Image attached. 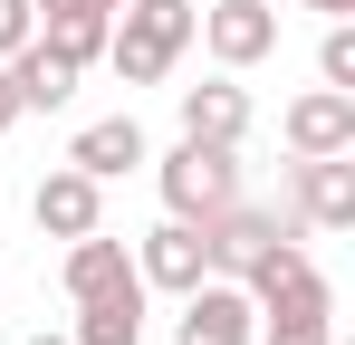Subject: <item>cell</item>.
<instances>
[{"label": "cell", "instance_id": "cell-19", "mask_svg": "<svg viewBox=\"0 0 355 345\" xmlns=\"http://www.w3.org/2000/svg\"><path fill=\"white\" fill-rule=\"evenodd\" d=\"M29 29H39V10H29V0H0V57L19 48V39H29Z\"/></svg>", "mask_w": 355, "mask_h": 345}, {"label": "cell", "instance_id": "cell-10", "mask_svg": "<svg viewBox=\"0 0 355 345\" xmlns=\"http://www.w3.org/2000/svg\"><path fill=\"white\" fill-rule=\"evenodd\" d=\"M288 144L297 154H355V96L346 87H307L288 106Z\"/></svg>", "mask_w": 355, "mask_h": 345}, {"label": "cell", "instance_id": "cell-18", "mask_svg": "<svg viewBox=\"0 0 355 345\" xmlns=\"http://www.w3.org/2000/svg\"><path fill=\"white\" fill-rule=\"evenodd\" d=\"M250 345H336V336H327V317H269V336Z\"/></svg>", "mask_w": 355, "mask_h": 345}, {"label": "cell", "instance_id": "cell-11", "mask_svg": "<svg viewBox=\"0 0 355 345\" xmlns=\"http://www.w3.org/2000/svg\"><path fill=\"white\" fill-rule=\"evenodd\" d=\"M10 87H19V115H49V106H67L77 96V67H67L58 48H39V29L10 48Z\"/></svg>", "mask_w": 355, "mask_h": 345}, {"label": "cell", "instance_id": "cell-15", "mask_svg": "<svg viewBox=\"0 0 355 345\" xmlns=\"http://www.w3.org/2000/svg\"><path fill=\"white\" fill-rule=\"evenodd\" d=\"M67 297H106V288L135 278V259H125V240H106V230H87V240H67Z\"/></svg>", "mask_w": 355, "mask_h": 345}, {"label": "cell", "instance_id": "cell-14", "mask_svg": "<svg viewBox=\"0 0 355 345\" xmlns=\"http://www.w3.org/2000/svg\"><path fill=\"white\" fill-rule=\"evenodd\" d=\"M182 134H202V144H240V134H250V96H240L231 77L182 87Z\"/></svg>", "mask_w": 355, "mask_h": 345}, {"label": "cell", "instance_id": "cell-24", "mask_svg": "<svg viewBox=\"0 0 355 345\" xmlns=\"http://www.w3.org/2000/svg\"><path fill=\"white\" fill-rule=\"evenodd\" d=\"M96 10H106V19H116V10H125V0H96Z\"/></svg>", "mask_w": 355, "mask_h": 345}, {"label": "cell", "instance_id": "cell-22", "mask_svg": "<svg viewBox=\"0 0 355 345\" xmlns=\"http://www.w3.org/2000/svg\"><path fill=\"white\" fill-rule=\"evenodd\" d=\"M297 10H327V19H346V10H355V0H297Z\"/></svg>", "mask_w": 355, "mask_h": 345}, {"label": "cell", "instance_id": "cell-6", "mask_svg": "<svg viewBox=\"0 0 355 345\" xmlns=\"http://www.w3.org/2000/svg\"><path fill=\"white\" fill-rule=\"evenodd\" d=\"M29 211H39L49 240H87V230H106V182H96V172H77V163H58L39 192H29Z\"/></svg>", "mask_w": 355, "mask_h": 345}, {"label": "cell", "instance_id": "cell-3", "mask_svg": "<svg viewBox=\"0 0 355 345\" xmlns=\"http://www.w3.org/2000/svg\"><path fill=\"white\" fill-rule=\"evenodd\" d=\"M240 288H250V307H259V317H336V288L307 269V249H297L288 230L240 269Z\"/></svg>", "mask_w": 355, "mask_h": 345}, {"label": "cell", "instance_id": "cell-13", "mask_svg": "<svg viewBox=\"0 0 355 345\" xmlns=\"http://www.w3.org/2000/svg\"><path fill=\"white\" fill-rule=\"evenodd\" d=\"M77 345H144V278L106 288V297H77Z\"/></svg>", "mask_w": 355, "mask_h": 345}, {"label": "cell", "instance_id": "cell-21", "mask_svg": "<svg viewBox=\"0 0 355 345\" xmlns=\"http://www.w3.org/2000/svg\"><path fill=\"white\" fill-rule=\"evenodd\" d=\"M29 10H39V19H58V10H96V0H29Z\"/></svg>", "mask_w": 355, "mask_h": 345}, {"label": "cell", "instance_id": "cell-2", "mask_svg": "<svg viewBox=\"0 0 355 345\" xmlns=\"http://www.w3.org/2000/svg\"><path fill=\"white\" fill-rule=\"evenodd\" d=\"M221 202H240V144L182 134L173 154H164V211H173V221H211Z\"/></svg>", "mask_w": 355, "mask_h": 345}, {"label": "cell", "instance_id": "cell-8", "mask_svg": "<svg viewBox=\"0 0 355 345\" xmlns=\"http://www.w3.org/2000/svg\"><path fill=\"white\" fill-rule=\"evenodd\" d=\"M288 202H297L307 230H346V221H355V163H346V154H297Z\"/></svg>", "mask_w": 355, "mask_h": 345}, {"label": "cell", "instance_id": "cell-4", "mask_svg": "<svg viewBox=\"0 0 355 345\" xmlns=\"http://www.w3.org/2000/svg\"><path fill=\"white\" fill-rule=\"evenodd\" d=\"M250 336H259V307H250V288H240V278L182 288V326H173V345H250Z\"/></svg>", "mask_w": 355, "mask_h": 345}, {"label": "cell", "instance_id": "cell-9", "mask_svg": "<svg viewBox=\"0 0 355 345\" xmlns=\"http://www.w3.org/2000/svg\"><path fill=\"white\" fill-rule=\"evenodd\" d=\"M135 278H144V288H173V297H182V288H202V278H211V259H202V230H192V221L144 230V249H135Z\"/></svg>", "mask_w": 355, "mask_h": 345}, {"label": "cell", "instance_id": "cell-5", "mask_svg": "<svg viewBox=\"0 0 355 345\" xmlns=\"http://www.w3.org/2000/svg\"><path fill=\"white\" fill-rule=\"evenodd\" d=\"M192 39L221 57V67H259V57L279 48V10H269V0H211Z\"/></svg>", "mask_w": 355, "mask_h": 345}, {"label": "cell", "instance_id": "cell-7", "mask_svg": "<svg viewBox=\"0 0 355 345\" xmlns=\"http://www.w3.org/2000/svg\"><path fill=\"white\" fill-rule=\"evenodd\" d=\"M192 230H202V259H211L221 278H240V269H250V259H259L288 221H279V211H259V202H221L211 221H192Z\"/></svg>", "mask_w": 355, "mask_h": 345}, {"label": "cell", "instance_id": "cell-17", "mask_svg": "<svg viewBox=\"0 0 355 345\" xmlns=\"http://www.w3.org/2000/svg\"><path fill=\"white\" fill-rule=\"evenodd\" d=\"M317 77L355 96V29H346V19H327V48H317Z\"/></svg>", "mask_w": 355, "mask_h": 345}, {"label": "cell", "instance_id": "cell-16", "mask_svg": "<svg viewBox=\"0 0 355 345\" xmlns=\"http://www.w3.org/2000/svg\"><path fill=\"white\" fill-rule=\"evenodd\" d=\"M39 48H58L77 77L106 57V10H58V19H39Z\"/></svg>", "mask_w": 355, "mask_h": 345}, {"label": "cell", "instance_id": "cell-20", "mask_svg": "<svg viewBox=\"0 0 355 345\" xmlns=\"http://www.w3.org/2000/svg\"><path fill=\"white\" fill-rule=\"evenodd\" d=\"M19 125V87H10V57H0V134Z\"/></svg>", "mask_w": 355, "mask_h": 345}, {"label": "cell", "instance_id": "cell-12", "mask_svg": "<svg viewBox=\"0 0 355 345\" xmlns=\"http://www.w3.org/2000/svg\"><path fill=\"white\" fill-rule=\"evenodd\" d=\"M67 163H77V172H96V182H116V172L144 163V125H135V115H96V125L67 144Z\"/></svg>", "mask_w": 355, "mask_h": 345}, {"label": "cell", "instance_id": "cell-1", "mask_svg": "<svg viewBox=\"0 0 355 345\" xmlns=\"http://www.w3.org/2000/svg\"><path fill=\"white\" fill-rule=\"evenodd\" d=\"M192 29H202L192 0H125L116 19H106V67H116L125 87H164L173 57L192 48Z\"/></svg>", "mask_w": 355, "mask_h": 345}, {"label": "cell", "instance_id": "cell-23", "mask_svg": "<svg viewBox=\"0 0 355 345\" xmlns=\"http://www.w3.org/2000/svg\"><path fill=\"white\" fill-rule=\"evenodd\" d=\"M29 345H77V336H29Z\"/></svg>", "mask_w": 355, "mask_h": 345}]
</instances>
